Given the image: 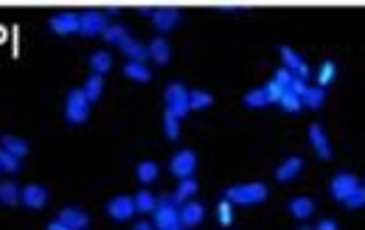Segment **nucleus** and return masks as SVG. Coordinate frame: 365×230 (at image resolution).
<instances>
[{
  "mask_svg": "<svg viewBox=\"0 0 365 230\" xmlns=\"http://www.w3.org/2000/svg\"><path fill=\"white\" fill-rule=\"evenodd\" d=\"M267 186L264 183H242V186H230L225 191V200L230 205H259L267 200Z\"/></svg>",
  "mask_w": 365,
  "mask_h": 230,
  "instance_id": "nucleus-1",
  "label": "nucleus"
},
{
  "mask_svg": "<svg viewBox=\"0 0 365 230\" xmlns=\"http://www.w3.org/2000/svg\"><path fill=\"white\" fill-rule=\"evenodd\" d=\"M87 118H90V101H87V96L82 93V87L79 90H70L65 96V121L70 127H79Z\"/></svg>",
  "mask_w": 365,
  "mask_h": 230,
  "instance_id": "nucleus-2",
  "label": "nucleus"
},
{
  "mask_svg": "<svg viewBox=\"0 0 365 230\" xmlns=\"http://www.w3.org/2000/svg\"><path fill=\"white\" fill-rule=\"evenodd\" d=\"M163 101H166V113H172V115H188V90H185V84L182 82H169L166 84V93H163Z\"/></svg>",
  "mask_w": 365,
  "mask_h": 230,
  "instance_id": "nucleus-3",
  "label": "nucleus"
},
{
  "mask_svg": "<svg viewBox=\"0 0 365 230\" xmlns=\"http://www.w3.org/2000/svg\"><path fill=\"white\" fill-rule=\"evenodd\" d=\"M141 14H144V17H149L161 34L175 31V28L180 25V17H182L178 8H141Z\"/></svg>",
  "mask_w": 365,
  "mask_h": 230,
  "instance_id": "nucleus-4",
  "label": "nucleus"
},
{
  "mask_svg": "<svg viewBox=\"0 0 365 230\" xmlns=\"http://www.w3.org/2000/svg\"><path fill=\"white\" fill-rule=\"evenodd\" d=\"M357 186H360V180H357L352 172H338V174L332 177V183H329V194H332V200L346 203V200L354 194Z\"/></svg>",
  "mask_w": 365,
  "mask_h": 230,
  "instance_id": "nucleus-5",
  "label": "nucleus"
},
{
  "mask_svg": "<svg viewBox=\"0 0 365 230\" xmlns=\"http://www.w3.org/2000/svg\"><path fill=\"white\" fill-rule=\"evenodd\" d=\"M104 28H107V14L104 11L90 8V11L79 14V34L82 37H99V34H104Z\"/></svg>",
  "mask_w": 365,
  "mask_h": 230,
  "instance_id": "nucleus-6",
  "label": "nucleus"
},
{
  "mask_svg": "<svg viewBox=\"0 0 365 230\" xmlns=\"http://www.w3.org/2000/svg\"><path fill=\"white\" fill-rule=\"evenodd\" d=\"M107 217L113 219V222H127V219H132L138 211H135V200L132 197H127V194H118V197H113L110 203H107Z\"/></svg>",
  "mask_w": 365,
  "mask_h": 230,
  "instance_id": "nucleus-7",
  "label": "nucleus"
},
{
  "mask_svg": "<svg viewBox=\"0 0 365 230\" xmlns=\"http://www.w3.org/2000/svg\"><path fill=\"white\" fill-rule=\"evenodd\" d=\"M169 169H172V174L180 177V180L194 177V172H197V152H194V149H180V152L172 158Z\"/></svg>",
  "mask_w": 365,
  "mask_h": 230,
  "instance_id": "nucleus-8",
  "label": "nucleus"
},
{
  "mask_svg": "<svg viewBox=\"0 0 365 230\" xmlns=\"http://www.w3.org/2000/svg\"><path fill=\"white\" fill-rule=\"evenodd\" d=\"M278 53H281L284 68H287L290 73H295V79H301V82H307V79H309V65L304 62V56H301V53H295L290 45H281V48H278Z\"/></svg>",
  "mask_w": 365,
  "mask_h": 230,
  "instance_id": "nucleus-9",
  "label": "nucleus"
},
{
  "mask_svg": "<svg viewBox=\"0 0 365 230\" xmlns=\"http://www.w3.org/2000/svg\"><path fill=\"white\" fill-rule=\"evenodd\" d=\"M48 25H51V31H54L56 37L76 34V31H79V14H73V11H59V14L51 17Z\"/></svg>",
  "mask_w": 365,
  "mask_h": 230,
  "instance_id": "nucleus-10",
  "label": "nucleus"
},
{
  "mask_svg": "<svg viewBox=\"0 0 365 230\" xmlns=\"http://www.w3.org/2000/svg\"><path fill=\"white\" fill-rule=\"evenodd\" d=\"M20 203H23L25 208H31V211H39V208H45V203H48V189H45V186H37V183L23 186Z\"/></svg>",
  "mask_w": 365,
  "mask_h": 230,
  "instance_id": "nucleus-11",
  "label": "nucleus"
},
{
  "mask_svg": "<svg viewBox=\"0 0 365 230\" xmlns=\"http://www.w3.org/2000/svg\"><path fill=\"white\" fill-rule=\"evenodd\" d=\"M309 143L321 160H332V143H329L326 129L321 124H309Z\"/></svg>",
  "mask_w": 365,
  "mask_h": 230,
  "instance_id": "nucleus-12",
  "label": "nucleus"
},
{
  "mask_svg": "<svg viewBox=\"0 0 365 230\" xmlns=\"http://www.w3.org/2000/svg\"><path fill=\"white\" fill-rule=\"evenodd\" d=\"M56 222H62L68 230H87L90 217H87L82 208H62L59 217H56Z\"/></svg>",
  "mask_w": 365,
  "mask_h": 230,
  "instance_id": "nucleus-13",
  "label": "nucleus"
},
{
  "mask_svg": "<svg viewBox=\"0 0 365 230\" xmlns=\"http://www.w3.org/2000/svg\"><path fill=\"white\" fill-rule=\"evenodd\" d=\"M202 219H205V205H202V203L188 200V203H182L180 205V225L182 228H197Z\"/></svg>",
  "mask_w": 365,
  "mask_h": 230,
  "instance_id": "nucleus-14",
  "label": "nucleus"
},
{
  "mask_svg": "<svg viewBox=\"0 0 365 230\" xmlns=\"http://www.w3.org/2000/svg\"><path fill=\"white\" fill-rule=\"evenodd\" d=\"M301 169H304V160H301L298 155H292V158H287V160L276 169V180H278V183H290V180H295V177L301 174Z\"/></svg>",
  "mask_w": 365,
  "mask_h": 230,
  "instance_id": "nucleus-15",
  "label": "nucleus"
},
{
  "mask_svg": "<svg viewBox=\"0 0 365 230\" xmlns=\"http://www.w3.org/2000/svg\"><path fill=\"white\" fill-rule=\"evenodd\" d=\"M147 51H149V59H152L155 65H169V59H172V48H169V42H166L163 37H155V39L147 45Z\"/></svg>",
  "mask_w": 365,
  "mask_h": 230,
  "instance_id": "nucleus-16",
  "label": "nucleus"
},
{
  "mask_svg": "<svg viewBox=\"0 0 365 230\" xmlns=\"http://www.w3.org/2000/svg\"><path fill=\"white\" fill-rule=\"evenodd\" d=\"M287 211H290V217H295V219H309V217L315 214V203H312L309 197H292V200L287 203Z\"/></svg>",
  "mask_w": 365,
  "mask_h": 230,
  "instance_id": "nucleus-17",
  "label": "nucleus"
},
{
  "mask_svg": "<svg viewBox=\"0 0 365 230\" xmlns=\"http://www.w3.org/2000/svg\"><path fill=\"white\" fill-rule=\"evenodd\" d=\"M118 48L127 53V59H130V62H147V59H149L147 45H141V42H138V39H132V37H127Z\"/></svg>",
  "mask_w": 365,
  "mask_h": 230,
  "instance_id": "nucleus-18",
  "label": "nucleus"
},
{
  "mask_svg": "<svg viewBox=\"0 0 365 230\" xmlns=\"http://www.w3.org/2000/svg\"><path fill=\"white\" fill-rule=\"evenodd\" d=\"M0 149H3V152H8V155H11V158H17V160H23V158L28 155V143H25L23 138H17V135H3Z\"/></svg>",
  "mask_w": 365,
  "mask_h": 230,
  "instance_id": "nucleus-19",
  "label": "nucleus"
},
{
  "mask_svg": "<svg viewBox=\"0 0 365 230\" xmlns=\"http://www.w3.org/2000/svg\"><path fill=\"white\" fill-rule=\"evenodd\" d=\"M242 104H245V107H250V110L267 107V104H270V96H267L264 84H261V87H253V90H247V93L242 96Z\"/></svg>",
  "mask_w": 365,
  "mask_h": 230,
  "instance_id": "nucleus-20",
  "label": "nucleus"
},
{
  "mask_svg": "<svg viewBox=\"0 0 365 230\" xmlns=\"http://www.w3.org/2000/svg\"><path fill=\"white\" fill-rule=\"evenodd\" d=\"M110 68H113L110 51H93V53H90V70H93L96 76H104Z\"/></svg>",
  "mask_w": 365,
  "mask_h": 230,
  "instance_id": "nucleus-21",
  "label": "nucleus"
},
{
  "mask_svg": "<svg viewBox=\"0 0 365 230\" xmlns=\"http://www.w3.org/2000/svg\"><path fill=\"white\" fill-rule=\"evenodd\" d=\"M101 90H104V76H96V73H90V76H87V82L82 84V93L87 96V101H90V104L101 98Z\"/></svg>",
  "mask_w": 365,
  "mask_h": 230,
  "instance_id": "nucleus-22",
  "label": "nucleus"
},
{
  "mask_svg": "<svg viewBox=\"0 0 365 230\" xmlns=\"http://www.w3.org/2000/svg\"><path fill=\"white\" fill-rule=\"evenodd\" d=\"M124 73L132 82H152V70L147 68V62H127L124 65Z\"/></svg>",
  "mask_w": 365,
  "mask_h": 230,
  "instance_id": "nucleus-23",
  "label": "nucleus"
},
{
  "mask_svg": "<svg viewBox=\"0 0 365 230\" xmlns=\"http://www.w3.org/2000/svg\"><path fill=\"white\" fill-rule=\"evenodd\" d=\"M323 101H326V93H323V87H318V84H315V87H307L304 96H301V104L309 107V110H321Z\"/></svg>",
  "mask_w": 365,
  "mask_h": 230,
  "instance_id": "nucleus-24",
  "label": "nucleus"
},
{
  "mask_svg": "<svg viewBox=\"0 0 365 230\" xmlns=\"http://www.w3.org/2000/svg\"><path fill=\"white\" fill-rule=\"evenodd\" d=\"M132 200H135V211H138V214H152V211L158 208V197H155L152 191H147V189H141Z\"/></svg>",
  "mask_w": 365,
  "mask_h": 230,
  "instance_id": "nucleus-25",
  "label": "nucleus"
},
{
  "mask_svg": "<svg viewBox=\"0 0 365 230\" xmlns=\"http://www.w3.org/2000/svg\"><path fill=\"white\" fill-rule=\"evenodd\" d=\"M135 174H138V180H141L144 186H149V183H155V180H158L161 169H158V163H155V160H141V163H138V169H135Z\"/></svg>",
  "mask_w": 365,
  "mask_h": 230,
  "instance_id": "nucleus-26",
  "label": "nucleus"
},
{
  "mask_svg": "<svg viewBox=\"0 0 365 230\" xmlns=\"http://www.w3.org/2000/svg\"><path fill=\"white\" fill-rule=\"evenodd\" d=\"M214 104V96L208 90H188V107L191 110H208Z\"/></svg>",
  "mask_w": 365,
  "mask_h": 230,
  "instance_id": "nucleus-27",
  "label": "nucleus"
},
{
  "mask_svg": "<svg viewBox=\"0 0 365 230\" xmlns=\"http://www.w3.org/2000/svg\"><path fill=\"white\" fill-rule=\"evenodd\" d=\"M20 186L17 183H11V180H6V183H0V203L3 205H17L20 203Z\"/></svg>",
  "mask_w": 365,
  "mask_h": 230,
  "instance_id": "nucleus-28",
  "label": "nucleus"
},
{
  "mask_svg": "<svg viewBox=\"0 0 365 230\" xmlns=\"http://www.w3.org/2000/svg\"><path fill=\"white\" fill-rule=\"evenodd\" d=\"M197 189H199V186H197V180H194V177H185V180H180V186L175 189V200H178L180 205L182 203H188V200L197 194Z\"/></svg>",
  "mask_w": 365,
  "mask_h": 230,
  "instance_id": "nucleus-29",
  "label": "nucleus"
},
{
  "mask_svg": "<svg viewBox=\"0 0 365 230\" xmlns=\"http://www.w3.org/2000/svg\"><path fill=\"white\" fill-rule=\"evenodd\" d=\"M101 37L107 39V45H121V42H124V39H127L130 34H127V28H124L121 23H116V25H107Z\"/></svg>",
  "mask_w": 365,
  "mask_h": 230,
  "instance_id": "nucleus-30",
  "label": "nucleus"
},
{
  "mask_svg": "<svg viewBox=\"0 0 365 230\" xmlns=\"http://www.w3.org/2000/svg\"><path fill=\"white\" fill-rule=\"evenodd\" d=\"M335 76H338V65H335L332 59H326V62L321 65V70H318V87L332 84V82H335Z\"/></svg>",
  "mask_w": 365,
  "mask_h": 230,
  "instance_id": "nucleus-31",
  "label": "nucleus"
},
{
  "mask_svg": "<svg viewBox=\"0 0 365 230\" xmlns=\"http://www.w3.org/2000/svg\"><path fill=\"white\" fill-rule=\"evenodd\" d=\"M163 132H166L169 141H178V138H180V118L172 115V113H166V115H163Z\"/></svg>",
  "mask_w": 365,
  "mask_h": 230,
  "instance_id": "nucleus-32",
  "label": "nucleus"
},
{
  "mask_svg": "<svg viewBox=\"0 0 365 230\" xmlns=\"http://www.w3.org/2000/svg\"><path fill=\"white\" fill-rule=\"evenodd\" d=\"M278 107H281V110H287V113H301V107H304V104H301V96H295V93H290V90H287V93L281 96Z\"/></svg>",
  "mask_w": 365,
  "mask_h": 230,
  "instance_id": "nucleus-33",
  "label": "nucleus"
},
{
  "mask_svg": "<svg viewBox=\"0 0 365 230\" xmlns=\"http://www.w3.org/2000/svg\"><path fill=\"white\" fill-rule=\"evenodd\" d=\"M216 217H219V222L228 228V225H233V205L228 203V200H222L219 203V208H216Z\"/></svg>",
  "mask_w": 365,
  "mask_h": 230,
  "instance_id": "nucleus-34",
  "label": "nucleus"
},
{
  "mask_svg": "<svg viewBox=\"0 0 365 230\" xmlns=\"http://www.w3.org/2000/svg\"><path fill=\"white\" fill-rule=\"evenodd\" d=\"M0 172H8V174L20 172V160H17V158H11L8 152H3V149H0Z\"/></svg>",
  "mask_w": 365,
  "mask_h": 230,
  "instance_id": "nucleus-35",
  "label": "nucleus"
},
{
  "mask_svg": "<svg viewBox=\"0 0 365 230\" xmlns=\"http://www.w3.org/2000/svg\"><path fill=\"white\" fill-rule=\"evenodd\" d=\"M273 82H278V84H281L284 90H292V84H295V73H290L287 68H281V70H276Z\"/></svg>",
  "mask_w": 365,
  "mask_h": 230,
  "instance_id": "nucleus-36",
  "label": "nucleus"
},
{
  "mask_svg": "<svg viewBox=\"0 0 365 230\" xmlns=\"http://www.w3.org/2000/svg\"><path fill=\"white\" fill-rule=\"evenodd\" d=\"M264 90H267V96H270V104H278V101H281V96L287 93V90H284L278 82H273V79L264 84Z\"/></svg>",
  "mask_w": 365,
  "mask_h": 230,
  "instance_id": "nucleus-37",
  "label": "nucleus"
},
{
  "mask_svg": "<svg viewBox=\"0 0 365 230\" xmlns=\"http://www.w3.org/2000/svg\"><path fill=\"white\" fill-rule=\"evenodd\" d=\"M346 205H349V208H365V186H357V189H354V194L346 200Z\"/></svg>",
  "mask_w": 365,
  "mask_h": 230,
  "instance_id": "nucleus-38",
  "label": "nucleus"
},
{
  "mask_svg": "<svg viewBox=\"0 0 365 230\" xmlns=\"http://www.w3.org/2000/svg\"><path fill=\"white\" fill-rule=\"evenodd\" d=\"M315 230H338V222H335V219H321V222L315 225Z\"/></svg>",
  "mask_w": 365,
  "mask_h": 230,
  "instance_id": "nucleus-39",
  "label": "nucleus"
},
{
  "mask_svg": "<svg viewBox=\"0 0 365 230\" xmlns=\"http://www.w3.org/2000/svg\"><path fill=\"white\" fill-rule=\"evenodd\" d=\"M132 230H158L152 222H138V225H132Z\"/></svg>",
  "mask_w": 365,
  "mask_h": 230,
  "instance_id": "nucleus-40",
  "label": "nucleus"
},
{
  "mask_svg": "<svg viewBox=\"0 0 365 230\" xmlns=\"http://www.w3.org/2000/svg\"><path fill=\"white\" fill-rule=\"evenodd\" d=\"M45 230H68V228H65L62 222H56V219H54V222H51V225H48Z\"/></svg>",
  "mask_w": 365,
  "mask_h": 230,
  "instance_id": "nucleus-41",
  "label": "nucleus"
},
{
  "mask_svg": "<svg viewBox=\"0 0 365 230\" xmlns=\"http://www.w3.org/2000/svg\"><path fill=\"white\" fill-rule=\"evenodd\" d=\"M169 230H182V228H169Z\"/></svg>",
  "mask_w": 365,
  "mask_h": 230,
  "instance_id": "nucleus-42",
  "label": "nucleus"
},
{
  "mask_svg": "<svg viewBox=\"0 0 365 230\" xmlns=\"http://www.w3.org/2000/svg\"><path fill=\"white\" fill-rule=\"evenodd\" d=\"M301 230H309V228H301Z\"/></svg>",
  "mask_w": 365,
  "mask_h": 230,
  "instance_id": "nucleus-43",
  "label": "nucleus"
}]
</instances>
